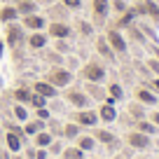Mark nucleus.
Here are the masks:
<instances>
[{
  "label": "nucleus",
  "mask_w": 159,
  "mask_h": 159,
  "mask_svg": "<svg viewBox=\"0 0 159 159\" xmlns=\"http://www.w3.org/2000/svg\"><path fill=\"white\" fill-rule=\"evenodd\" d=\"M84 89H87V94H89V98H96V101H108V91H105L103 87L98 84V82H89Z\"/></svg>",
  "instance_id": "ddd939ff"
},
{
  "label": "nucleus",
  "mask_w": 159,
  "mask_h": 159,
  "mask_svg": "<svg viewBox=\"0 0 159 159\" xmlns=\"http://www.w3.org/2000/svg\"><path fill=\"white\" fill-rule=\"evenodd\" d=\"M80 30H82V35H91L94 30H91L89 24H84V21H80Z\"/></svg>",
  "instance_id": "e433bc0d"
},
{
  "label": "nucleus",
  "mask_w": 159,
  "mask_h": 159,
  "mask_svg": "<svg viewBox=\"0 0 159 159\" xmlns=\"http://www.w3.org/2000/svg\"><path fill=\"white\" fill-rule=\"evenodd\" d=\"M63 136L66 138H77L80 136V124H75V122L73 124H66L63 126Z\"/></svg>",
  "instance_id": "cd10ccee"
},
{
  "label": "nucleus",
  "mask_w": 159,
  "mask_h": 159,
  "mask_svg": "<svg viewBox=\"0 0 159 159\" xmlns=\"http://www.w3.org/2000/svg\"><path fill=\"white\" fill-rule=\"evenodd\" d=\"M98 119H103V122H115V119H117L115 103H110V101H103V105L98 108Z\"/></svg>",
  "instance_id": "f8f14e48"
},
{
  "label": "nucleus",
  "mask_w": 159,
  "mask_h": 159,
  "mask_svg": "<svg viewBox=\"0 0 159 159\" xmlns=\"http://www.w3.org/2000/svg\"><path fill=\"white\" fill-rule=\"evenodd\" d=\"M124 98V91H122V87L117 84V82H112V84L108 87V101L110 103H117V101Z\"/></svg>",
  "instance_id": "6ab92c4d"
},
{
  "label": "nucleus",
  "mask_w": 159,
  "mask_h": 159,
  "mask_svg": "<svg viewBox=\"0 0 159 159\" xmlns=\"http://www.w3.org/2000/svg\"><path fill=\"white\" fill-rule=\"evenodd\" d=\"M129 35L136 40V42H140V45L145 42V35H143V30H140V28H136V26H129Z\"/></svg>",
  "instance_id": "7c9ffc66"
},
{
  "label": "nucleus",
  "mask_w": 159,
  "mask_h": 159,
  "mask_svg": "<svg viewBox=\"0 0 159 159\" xmlns=\"http://www.w3.org/2000/svg\"><path fill=\"white\" fill-rule=\"evenodd\" d=\"M126 143H129L131 148H136V150H148L150 148V136L140 134V131H131L129 138H126Z\"/></svg>",
  "instance_id": "1a4fd4ad"
},
{
  "label": "nucleus",
  "mask_w": 159,
  "mask_h": 159,
  "mask_svg": "<svg viewBox=\"0 0 159 159\" xmlns=\"http://www.w3.org/2000/svg\"><path fill=\"white\" fill-rule=\"evenodd\" d=\"M33 89H35V94L45 96V98H54V96L59 94V89H56L54 84H49L47 80H40V82H35V84H33Z\"/></svg>",
  "instance_id": "9b49d317"
},
{
  "label": "nucleus",
  "mask_w": 159,
  "mask_h": 159,
  "mask_svg": "<svg viewBox=\"0 0 159 159\" xmlns=\"http://www.w3.org/2000/svg\"><path fill=\"white\" fill-rule=\"evenodd\" d=\"M52 140H54V138H52V134H47L45 129L35 134V145H38V148H47V145H49Z\"/></svg>",
  "instance_id": "5701e85b"
},
{
  "label": "nucleus",
  "mask_w": 159,
  "mask_h": 159,
  "mask_svg": "<svg viewBox=\"0 0 159 159\" xmlns=\"http://www.w3.org/2000/svg\"><path fill=\"white\" fill-rule=\"evenodd\" d=\"M129 112L131 115H134V117H143V103H134V105H131V108H129Z\"/></svg>",
  "instance_id": "72a5a7b5"
},
{
  "label": "nucleus",
  "mask_w": 159,
  "mask_h": 159,
  "mask_svg": "<svg viewBox=\"0 0 159 159\" xmlns=\"http://www.w3.org/2000/svg\"><path fill=\"white\" fill-rule=\"evenodd\" d=\"M96 49H98V54L103 56V59H108V61H115V52L110 49V45H108V40L101 35V38H96Z\"/></svg>",
  "instance_id": "2eb2a0df"
},
{
  "label": "nucleus",
  "mask_w": 159,
  "mask_h": 159,
  "mask_svg": "<svg viewBox=\"0 0 159 159\" xmlns=\"http://www.w3.org/2000/svg\"><path fill=\"white\" fill-rule=\"evenodd\" d=\"M42 129H45V119H35V122H28V124L24 126V134L35 136L38 131H42Z\"/></svg>",
  "instance_id": "412c9836"
},
{
  "label": "nucleus",
  "mask_w": 159,
  "mask_h": 159,
  "mask_svg": "<svg viewBox=\"0 0 159 159\" xmlns=\"http://www.w3.org/2000/svg\"><path fill=\"white\" fill-rule=\"evenodd\" d=\"M61 5H63L66 10H80V7H82V0H61Z\"/></svg>",
  "instance_id": "2f4dec72"
},
{
  "label": "nucleus",
  "mask_w": 159,
  "mask_h": 159,
  "mask_svg": "<svg viewBox=\"0 0 159 159\" xmlns=\"http://www.w3.org/2000/svg\"><path fill=\"white\" fill-rule=\"evenodd\" d=\"M105 40H108L110 49L115 52V56H124L126 54V40H124V35H122L119 28H110L108 35H105Z\"/></svg>",
  "instance_id": "f257e3e1"
},
{
  "label": "nucleus",
  "mask_w": 159,
  "mask_h": 159,
  "mask_svg": "<svg viewBox=\"0 0 159 159\" xmlns=\"http://www.w3.org/2000/svg\"><path fill=\"white\" fill-rule=\"evenodd\" d=\"M82 75H84L89 82H98L101 84V82L105 80V68L101 63H96V61H89V63L82 68Z\"/></svg>",
  "instance_id": "20e7f679"
},
{
  "label": "nucleus",
  "mask_w": 159,
  "mask_h": 159,
  "mask_svg": "<svg viewBox=\"0 0 159 159\" xmlns=\"http://www.w3.org/2000/svg\"><path fill=\"white\" fill-rule=\"evenodd\" d=\"M148 68L152 70V73L159 75V59H150V61H148Z\"/></svg>",
  "instance_id": "c9c22d12"
},
{
  "label": "nucleus",
  "mask_w": 159,
  "mask_h": 159,
  "mask_svg": "<svg viewBox=\"0 0 159 159\" xmlns=\"http://www.w3.org/2000/svg\"><path fill=\"white\" fill-rule=\"evenodd\" d=\"M136 98H138V103H143V105H154L157 103V94L150 91V89H145V87H138V89H136Z\"/></svg>",
  "instance_id": "4468645a"
},
{
  "label": "nucleus",
  "mask_w": 159,
  "mask_h": 159,
  "mask_svg": "<svg viewBox=\"0 0 159 159\" xmlns=\"http://www.w3.org/2000/svg\"><path fill=\"white\" fill-rule=\"evenodd\" d=\"M30 105H35V108H47V98L33 91V96H30Z\"/></svg>",
  "instance_id": "c756f323"
},
{
  "label": "nucleus",
  "mask_w": 159,
  "mask_h": 159,
  "mask_svg": "<svg viewBox=\"0 0 159 159\" xmlns=\"http://www.w3.org/2000/svg\"><path fill=\"white\" fill-rule=\"evenodd\" d=\"M61 154H63V159H84V152H82L77 145H75V148H66Z\"/></svg>",
  "instance_id": "bb28decb"
},
{
  "label": "nucleus",
  "mask_w": 159,
  "mask_h": 159,
  "mask_svg": "<svg viewBox=\"0 0 159 159\" xmlns=\"http://www.w3.org/2000/svg\"><path fill=\"white\" fill-rule=\"evenodd\" d=\"M14 117L21 119V122H26V119H28V112H26L24 105H14Z\"/></svg>",
  "instance_id": "473e14b6"
},
{
  "label": "nucleus",
  "mask_w": 159,
  "mask_h": 159,
  "mask_svg": "<svg viewBox=\"0 0 159 159\" xmlns=\"http://www.w3.org/2000/svg\"><path fill=\"white\" fill-rule=\"evenodd\" d=\"M96 122H98V115L94 110H80V112H75V124H80V126H96Z\"/></svg>",
  "instance_id": "9d476101"
},
{
  "label": "nucleus",
  "mask_w": 159,
  "mask_h": 159,
  "mask_svg": "<svg viewBox=\"0 0 159 159\" xmlns=\"http://www.w3.org/2000/svg\"><path fill=\"white\" fill-rule=\"evenodd\" d=\"M143 5H145V16H150L152 24L159 26V5L154 0H143Z\"/></svg>",
  "instance_id": "f3484780"
},
{
  "label": "nucleus",
  "mask_w": 159,
  "mask_h": 159,
  "mask_svg": "<svg viewBox=\"0 0 159 159\" xmlns=\"http://www.w3.org/2000/svg\"><path fill=\"white\" fill-rule=\"evenodd\" d=\"M77 148L82 152H89V150L96 148V138H91V136H77Z\"/></svg>",
  "instance_id": "aec40b11"
},
{
  "label": "nucleus",
  "mask_w": 159,
  "mask_h": 159,
  "mask_svg": "<svg viewBox=\"0 0 159 159\" xmlns=\"http://www.w3.org/2000/svg\"><path fill=\"white\" fill-rule=\"evenodd\" d=\"M14 159H21V157H14Z\"/></svg>",
  "instance_id": "a18cd8bd"
},
{
  "label": "nucleus",
  "mask_w": 159,
  "mask_h": 159,
  "mask_svg": "<svg viewBox=\"0 0 159 159\" xmlns=\"http://www.w3.org/2000/svg\"><path fill=\"white\" fill-rule=\"evenodd\" d=\"M45 45H47V33H42V30L30 33V38H28V47L30 49H42Z\"/></svg>",
  "instance_id": "dca6fc26"
},
{
  "label": "nucleus",
  "mask_w": 159,
  "mask_h": 159,
  "mask_svg": "<svg viewBox=\"0 0 159 159\" xmlns=\"http://www.w3.org/2000/svg\"><path fill=\"white\" fill-rule=\"evenodd\" d=\"M5 140H7V148H10L12 152H19V150H21V138H19V136L14 134V131H10Z\"/></svg>",
  "instance_id": "393cba45"
},
{
  "label": "nucleus",
  "mask_w": 159,
  "mask_h": 159,
  "mask_svg": "<svg viewBox=\"0 0 159 159\" xmlns=\"http://www.w3.org/2000/svg\"><path fill=\"white\" fill-rule=\"evenodd\" d=\"M66 101L73 103L75 108H89V94L82 89H68L66 91Z\"/></svg>",
  "instance_id": "423d86ee"
},
{
  "label": "nucleus",
  "mask_w": 159,
  "mask_h": 159,
  "mask_svg": "<svg viewBox=\"0 0 159 159\" xmlns=\"http://www.w3.org/2000/svg\"><path fill=\"white\" fill-rule=\"evenodd\" d=\"M47 82L54 84L56 89H63V87H68L70 82H73V73H70L68 68H54L47 75Z\"/></svg>",
  "instance_id": "f03ea898"
},
{
  "label": "nucleus",
  "mask_w": 159,
  "mask_h": 159,
  "mask_svg": "<svg viewBox=\"0 0 159 159\" xmlns=\"http://www.w3.org/2000/svg\"><path fill=\"white\" fill-rule=\"evenodd\" d=\"M40 2H45V5H52V2H54V0H40ZM38 2V5H40Z\"/></svg>",
  "instance_id": "c03bdc74"
},
{
  "label": "nucleus",
  "mask_w": 159,
  "mask_h": 159,
  "mask_svg": "<svg viewBox=\"0 0 159 159\" xmlns=\"http://www.w3.org/2000/svg\"><path fill=\"white\" fill-rule=\"evenodd\" d=\"M47 148H38V152H35V159H47Z\"/></svg>",
  "instance_id": "58836bf2"
},
{
  "label": "nucleus",
  "mask_w": 159,
  "mask_h": 159,
  "mask_svg": "<svg viewBox=\"0 0 159 159\" xmlns=\"http://www.w3.org/2000/svg\"><path fill=\"white\" fill-rule=\"evenodd\" d=\"M49 14H52V19H54V21H63L66 16H68V10H66L63 5H52L49 7Z\"/></svg>",
  "instance_id": "4be33fe9"
},
{
  "label": "nucleus",
  "mask_w": 159,
  "mask_h": 159,
  "mask_svg": "<svg viewBox=\"0 0 159 159\" xmlns=\"http://www.w3.org/2000/svg\"><path fill=\"white\" fill-rule=\"evenodd\" d=\"M152 89H154V91H159V77H157V80H152Z\"/></svg>",
  "instance_id": "79ce46f5"
},
{
  "label": "nucleus",
  "mask_w": 159,
  "mask_h": 159,
  "mask_svg": "<svg viewBox=\"0 0 159 159\" xmlns=\"http://www.w3.org/2000/svg\"><path fill=\"white\" fill-rule=\"evenodd\" d=\"M16 16H19V12H16V7H0V21L2 24H12V21H16Z\"/></svg>",
  "instance_id": "a211bd4d"
},
{
  "label": "nucleus",
  "mask_w": 159,
  "mask_h": 159,
  "mask_svg": "<svg viewBox=\"0 0 159 159\" xmlns=\"http://www.w3.org/2000/svg\"><path fill=\"white\" fill-rule=\"evenodd\" d=\"M96 140H101V143H105V145L117 143V138H115L110 131H105V129H96Z\"/></svg>",
  "instance_id": "b1692460"
},
{
  "label": "nucleus",
  "mask_w": 159,
  "mask_h": 159,
  "mask_svg": "<svg viewBox=\"0 0 159 159\" xmlns=\"http://www.w3.org/2000/svg\"><path fill=\"white\" fill-rule=\"evenodd\" d=\"M138 131L140 134H148V136H154L157 134V126L150 124V122H138Z\"/></svg>",
  "instance_id": "c85d7f7f"
},
{
  "label": "nucleus",
  "mask_w": 159,
  "mask_h": 159,
  "mask_svg": "<svg viewBox=\"0 0 159 159\" xmlns=\"http://www.w3.org/2000/svg\"><path fill=\"white\" fill-rule=\"evenodd\" d=\"M24 26L21 24H14V21H12L10 26H7V30H5V45H10V47H21L24 45Z\"/></svg>",
  "instance_id": "7ed1b4c3"
},
{
  "label": "nucleus",
  "mask_w": 159,
  "mask_h": 159,
  "mask_svg": "<svg viewBox=\"0 0 159 159\" xmlns=\"http://www.w3.org/2000/svg\"><path fill=\"white\" fill-rule=\"evenodd\" d=\"M30 96H33V91L26 89V87H19V89L14 91V98L19 101V103H30Z\"/></svg>",
  "instance_id": "a878e982"
},
{
  "label": "nucleus",
  "mask_w": 159,
  "mask_h": 159,
  "mask_svg": "<svg viewBox=\"0 0 159 159\" xmlns=\"http://www.w3.org/2000/svg\"><path fill=\"white\" fill-rule=\"evenodd\" d=\"M38 119H49V110L47 108H38Z\"/></svg>",
  "instance_id": "4c0bfd02"
},
{
  "label": "nucleus",
  "mask_w": 159,
  "mask_h": 159,
  "mask_svg": "<svg viewBox=\"0 0 159 159\" xmlns=\"http://www.w3.org/2000/svg\"><path fill=\"white\" fill-rule=\"evenodd\" d=\"M21 26H24L26 30H42L47 26V19H45V14H28V16H24L21 19Z\"/></svg>",
  "instance_id": "0eeeda50"
},
{
  "label": "nucleus",
  "mask_w": 159,
  "mask_h": 159,
  "mask_svg": "<svg viewBox=\"0 0 159 159\" xmlns=\"http://www.w3.org/2000/svg\"><path fill=\"white\" fill-rule=\"evenodd\" d=\"M152 124L159 126V110H157V112H152Z\"/></svg>",
  "instance_id": "a19ab883"
},
{
  "label": "nucleus",
  "mask_w": 159,
  "mask_h": 159,
  "mask_svg": "<svg viewBox=\"0 0 159 159\" xmlns=\"http://www.w3.org/2000/svg\"><path fill=\"white\" fill-rule=\"evenodd\" d=\"M112 5H115V10H117V12H126V5L122 2V0H112Z\"/></svg>",
  "instance_id": "ea45409f"
},
{
  "label": "nucleus",
  "mask_w": 159,
  "mask_h": 159,
  "mask_svg": "<svg viewBox=\"0 0 159 159\" xmlns=\"http://www.w3.org/2000/svg\"><path fill=\"white\" fill-rule=\"evenodd\" d=\"M47 152H52V154H59V152H63V148H61V143H54V140H52V143L47 145Z\"/></svg>",
  "instance_id": "f704fd0d"
},
{
  "label": "nucleus",
  "mask_w": 159,
  "mask_h": 159,
  "mask_svg": "<svg viewBox=\"0 0 159 159\" xmlns=\"http://www.w3.org/2000/svg\"><path fill=\"white\" fill-rule=\"evenodd\" d=\"M2 54H5V42L0 40V59H2Z\"/></svg>",
  "instance_id": "37998d69"
},
{
  "label": "nucleus",
  "mask_w": 159,
  "mask_h": 159,
  "mask_svg": "<svg viewBox=\"0 0 159 159\" xmlns=\"http://www.w3.org/2000/svg\"><path fill=\"white\" fill-rule=\"evenodd\" d=\"M47 35H52L56 40H68L70 38V26L63 24V21H52L49 28H47Z\"/></svg>",
  "instance_id": "6e6552de"
},
{
  "label": "nucleus",
  "mask_w": 159,
  "mask_h": 159,
  "mask_svg": "<svg viewBox=\"0 0 159 159\" xmlns=\"http://www.w3.org/2000/svg\"><path fill=\"white\" fill-rule=\"evenodd\" d=\"M91 10H94V24L103 26L105 19H108V12H110V2L108 0H91Z\"/></svg>",
  "instance_id": "39448f33"
}]
</instances>
